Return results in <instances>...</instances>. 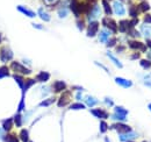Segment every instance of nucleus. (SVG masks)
Segmentation results:
<instances>
[{"instance_id":"f257e3e1","label":"nucleus","mask_w":151,"mask_h":142,"mask_svg":"<svg viewBox=\"0 0 151 142\" xmlns=\"http://www.w3.org/2000/svg\"><path fill=\"white\" fill-rule=\"evenodd\" d=\"M114 115L112 117L114 120H121V121H126V117L128 114V111L126 108L121 106H116L114 109Z\"/></svg>"},{"instance_id":"f03ea898","label":"nucleus","mask_w":151,"mask_h":142,"mask_svg":"<svg viewBox=\"0 0 151 142\" xmlns=\"http://www.w3.org/2000/svg\"><path fill=\"white\" fill-rule=\"evenodd\" d=\"M13 56H14L13 51L8 47H2L1 48V50H0V59H1V62L6 63V62L11 61L13 58Z\"/></svg>"},{"instance_id":"7ed1b4c3","label":"nucleus","mask_w":151,"mask_h":142,"mask_svg":"<svg viewBox=\"0 0 151 142\" xmlns=\"http://www.w3.org/2000/svg\"><path fill=\"white\" fill-rule=\"evenodd\" d=\"M11 68L15 71V72H19V73H21V75H29V73L32 72L30 69H27L24 65L20 64L19 62H12Z\"/></svg>"},{"instance_id":"20e7f679","label":"nucleus","mask_w":151,"mask_h":142,"mask_svg":"<svg viewBox=\"0 0 151 142\" xmlns=\"http://www.w3.org/2000/svg\"><path fill=\"white\" fill-rule=\"evenodd\" d=\"M102 25L106 27V28H108L111 32H113V33H116L117 32V25H116V22L114 21L113 19L111 18H105L102 19Z\"/></svg>"},{"instance_id":"39448f33","label":"nucleus","mask_w":151,"mask_h":142,"mask_svg":"<svg viewBox=\"0 0 151 142\" xmlns=\"http://www.w3.org/2000/svg\"><path fill=\"white\" fill-rule=\"evenodd\" d=\"M70 99H71V93L69 91H65L58 99V107H64L66 106L69 103H70Z\"/></svg>"},{"instance_id":"423d86ee","label":"nucleus","mask_w":151,"mask_h":142,"mask_svg":"<svg viewBox=\"0 0 151 142\" xmlns=\"http://www.w3.org/2000/svg\"><path fill=\"white\" fill-rule=\"evenodd\" d=\"M113 12L116 15H119V17H123L126 14V8H124V6L120 1H114Z\"/></svg>"},{"instance_id":"0eeeda50","label":"nucleus","mask_w":151,"mask_h":142,"mask_svg":"<svg viewBox=\"0 0 151 142\" xmlns=\"http://www.w3.org/2000/svg\"><path fill=\"white\" fill-rule=\"evenodd\" d=\"M99 29V22L98 21H90V25L87 27V36L88 37H93L95 36L96 32Z\"/></svg>"},{"instance_id":"6e6552de","label":"nucleus","mask_w":151,"mask_h":142,"mask_svg":"<svg viewBox=\"0 0 151 142\" xmlns=\"http://www.w3.org/2000/svg\"><path fill=\"white\" fill-rule=\"evenodd\" d=\"M112 128L115 129L116 132H119L120 134H123V133H128V132H132V127L128 126V125H124V124H114L112 126Z\"/></svg>"},{"instance_id":"1a4fd4ad","label":"nucleus","mask_w":151,"mask_h":142,"mask_svg":"<svg viewBox=\"0 0 151 142\" xmlns=\"http://www.w3.org/2000/svg\"><path fill=\"white\" fill-rule=\"evenodd\" d=\"M100 14H101L100 7L98 5H94L93 7H91V9L88 12V19H90V21H94V19L99 18Z\"/></svg>"},{"instance_id":"9d476101","label":"nucleus","mask_w":151,"mask_h":142,"mask_svg":"<svg viewBox=\"0 0 151 142\" xmlns=\"http://www.w3.org/2000/svg\"><path fill=\"white\" fill-rule=\"evenodd\" d=\"M132 28V27L130 26V21H128V20H121L119 23V30L122 33H126V32L130 30Z\"/></svg>"},{"instance_id":"9b49d317","label":"nucleus","mask_w":151,"mask_h":142,"mask_svg":"<svg viewBox=\"0 0 151 142\" xmlns=\"http://www.w3.org/2000/svg\"><path fill=\"white\" fill-rule=\"evenodd\" d=\"M115 82L117 85L122 86V88H132V80H128V79H124V78H120V77H116L115 78Z\"/></svg>"},{"instance_id":"f8f14e48","label":"nucleus","mask_w":151,"mask_h":142,"mask_svg":"<svg viewBox=\"0 0 151 142\" xmlns=\"http://www.w3.org/2000/svg\"><path fill=\"white\" fill-rule=\"evenodd\" d=\"M129 47L134 49V50H142V51H145L147 48L143 43L138 42V41H129Z\"/></svg>"},{"instance_id":"ddd939ff","label":"nucleus","mask_w":151,"mask_h":142,"mask_svg":"<svg viewBox=\"0 0 151 142\" xmlns=\"http://www.w3.org/2000/svg\"><path fill=\"white\" fill-rule=\"evenodd\" d=\"M17 8H18V11H19V12L23 13V14H24V15H27L28 18H35V15H36V14H35V13H34L32 9H29V8L24 7V6H21V5H19Z\"/></svg>"},{"instance_id":"4468645a","label":"nucleus","mask_w":151,"mask_h":142,"mask_svg":"<svg viewBox=\"0 0 151 142\" xmlns=\"http://www.w3.org/2000/svg\"><path fill=\"white\" fill-rule=\"evenodd\" d=\"M70 8L75 13V15L78 18L80 15V8H79V1L78 0H71L70 2Z\"/></svg>"},{"instance_id":"2eb2a0df","label":"nucleus","mask_w":151,"mask_h":142,"mask_svg":"<svg viewBox=\"0 0 151 142\" xmlns=\"http://www.w3.org/2000/svg\"><path fill=\"white\" fill-rule=\"evenodd\" d=\"M91 113L99 119H107L108 118V113L105 112L104 109H91Z\"/></svg>"},{"instance_id":"dca6fc26","label":"nucleus","mask_w":151,"mask_h":142,"mask_svg":"<svg viewBox=\"0 0 151 142\" xmlns=\"http://www.w3.org/2000/svg\"><path fill=\"white\" fill-rule=\"evenodd\" d=\"M109 35H111V32L107 30V29H102L99 34V41L102 42V43H106L108 40H109Z\"/></svg>"},{"instance_id":"f3484780","label":"nucleus","mask_w":151,"mask_h":142,"mask_svg":"<svg viewBox=\"0 0 151 142\" xmlns=\"http://www.w3.org/2000/svg\"><path fill=\"white\" fill-rule=\"evenodd\" d=\"M135 138H137V134L136 133H134V132H128V133H123V134H120V140L121 141H128V140H130V139H135Z\"/></svg>"},{"instance_id":"a211bd4d","label":"nucleus","mask_w":151,"mask_h":142,"mask_svg":"<svg viewBox=\"0 0 151 142\" xmlns=\"http://www.w3.org/2000/svg\"><path fill=\"white\" fill-rule=\"evenodd\" d=\"M50 78V73L49 72H45V71H42L40 72L37 76H36V80L41 82V83H44V82H48Z\"/></svg>"},{"instance_id":"6ab92c4d","label":"nucleus","mask_w":151,"mask_h":142,"mask_svg":"<svg viewBox=\"0 0 151 142\" xmlns=\"http://www.w3.org/2000/svg\"><path fill=\"white\" fill-rule=\"evenodd\" d=\"M66 88V84L64 83V82H62V80H57L54 83V91L56 92V93H59V92H62L63 90H65Z\"/></svg>"},{"instance_id":"aec40b11","label":"nucleus","mask_w":151,"mask_h":142,"mask_svg":"<svg viewBox=\"0 0 151 142\" xmlns=\"http://www.w3.org/2000/svg\"><path fill=\"white\" fill-rule=\"evenodd\" d=\"M13 119L12 118H9V119H6V120H4L2 121V129L5 130V132H9L11 129H12V126H13Z\"/></svg>"},{"instance_id":"412c9836","label":"nucleus","mask_w":151,"mask_h":142,"mask_svg":"<svg viewBox=\"0 0 151 142\" xmlns=\"http://www.w3.org/2000/svg\"><path fill=\"white\" fill-rule=\"evenodd\" d=\"M85 103H86V105L88 107H93L99 103V100L96 98H94V97H92V96H87L85 98Z\"/></svg>"},{"instance_id":"4be33fe9","label":"nucleus","mask_w":151,"mask_h":142,"mask_svg":"<svg viewBox=\"0 0 151 142\" xmlns=\"http://www.w3.org/2000/svg\"><path fill=\"white\" fill-rule=\"evenodd\" d=\"M37 13H38V17L42 19L43 21H45V22H49L50 21V19H51L50 18V14H48L43 8H38Z\"/></svg>"},{"instance_id":"5701e85b","label":"nucleus","mask_w":151,"mask_h":142,"mask_svg":"<svg viewBox=\"0 0 151 142\" xmlns=\"http://www.w3.org/2000/svg\"><path fill=\"white\" fill-rule=\"evenodd\" d=\"M102 6H104V11H105V13H106L107 15H111V14L113 13L112 7L109 6V2H108L107 0H102Z\"/></svg>"},{"instance_id":"b1692460","label":"nucleus","mask_w":151,"mask_h":142,"mask_svg":"<svg viewBox=\"0 0 151 142\" xmlns=\"http://www.w3.org/2000/svg\"><path fill=\"white\" fill-rule=\"evenodd\" d=\"M35 82H36V80H35V79H32V78H28L27 80H24V88L22 90V91H23V94H24V92H26L27 90L29 89V88H32V86L35 84Z\"/></svg>"},{"instance_id":"393cba45","label":"nucleus","mask_w":151,"mask_h":142,"mask_svg":"<svg viewBox=\"0 0 151 142\" xmlns=\"http://www.w3.org/2000/svg\"><path fill=\"white\" fill-rule=\"evenodd\" d=\"M20 139L22 142H28L29 141V133L27 129H22L20 132Z\"/></svg>"},{"instance_id":"a878e982","label":"nucleus","mask_w":151,"mask_h":142,"mask_svg":"<svg viewBox=\"0 0 151 142\" xmlns=\"http://www.w3.org/2000/svg\"><path fill=\"white\" fill-rule=\"evenodd\" d=\"M107 56L109 57V59H112V62H113V63L115 64V65H116V67H117V68H120V69H121V68L123 67V65H122V63H121V62H120V61H119V59H117V58L114 56L113 54L107 53Z\"/></svg>"},{"instance_id":"bb28decb","label":"nucleus","mask_w":151,"mask_h":142,"mask_svg":"<svg viewBox=\"0 0 151 142\" xmlns=\"http://www.w3.org/2000/svg\"><path fill=\"white\" fill-rule=\"evenodd\" d=\"M137 8H138L141 12H148V11L150 9V5H149L147 1H142V2L137 6Z\"/></svg>"},{"instance_id":"cd10ccee","label":"nucleus","mask_w":151,"mask_h":142,"mask_svg":"<svg viewBox=\"0 0 151 142\" xmlns=\"http://www.w3.org/2000/svg\"><path fill=\"white\" fill-rule=\"evenodd\" d=\"M9 69L6 67V65H4V67H1L0 68V79L1 78H5V77H9Z\"/></svg>"},{"instance_id":"c85d7f7f","label":"nucleus","mask_w":151,"mask_h":142,"mask_svg":"<svg viewBox=\"0 0 151 142\" xmlns=\"http://www.w3.org/2000/svg\"><path fill=\"white\" fill-rule=\"evenodd\" d=\"M13 78H14V80L18 83V85H19L20 89L23 90V88H24V79H23L21 76H17V75H14Z\"/></svg>"},{"instance_id":"c756f323","label":"nucleus","mask_w":151,"mask_h":142,"mask_svg":"<svg viewBox=\"0 0 151 142\" xmlns=\"http://www.w3.org/2000/svg\"><path fill=\"white\" fill-rule=\"evenodd\" d=\"M141 29H142V33H143V35L145 36V37H151V27L143 25Z\"/></svg>"},{"instance_id":"7c9ffc66","label":"nucleus","mask_w":151,"mask_h":142,"mask_svg":"<svg viewBox=\"0 0 151 142\" xmlns=\"http://www.w3.org/2000/svg\"><path fill=\"white\" fill-rule=\"evenodd\" d=\"M68 14H69V9H68L66 7H62V8L58 9V17H59V18H62V19L65 18Z\"/></svg>"},{"instance_id":"2f4dec72","label":"nucleus","mask_w":151,"mask_h":142,"mask_svg":"<svg viewBox=\"0 0 151 142\" xmlns=\"http://www.w3.org/2000/svg\"><path fill=\"white\" fill-rule=\"evenodd\" d=\"M4 141L5 142H19V140H18V138H17L15 135L8 134V135H6V136L4 138Z\"/></svg>"},{"instance_id":"473e14b6","label":"nucleus","mask_w":151,"mask_h":142,"mask_svg":"<svg viewBox=\"0 0 151 142\" xmlns=\"http://www.w3.org/2000/svg\"><path fill=\"white\" fill-rule=\"evenodd\" d=\"M139 64H141V67L143 69H150L151 68V62L149 59H141Z\"/></svg>"},{"instance_id":"72a5a7b5","label":"nucleus","mask_w":151,"mask_h":142,"mask_svg":"<svg viewBox=\"0 0 151 142\" xmlns=\"http://www.w3.org/2000/svg\"><path fill=\"white\" fill-rule=\"evenodd\" d=\"M129 14H130V17L132 18H137V15H138V11H137V6H132L130 8H129Z\"/></svg>"},{"instance_id":"f704fd0d","label":"nucleus","mask_w":151,"mask_h":142,"mask_svg":"<svg viewBox=\"0 0 151 142\" xmlns=\"http://www.w3.org/2000/svg\"><path fill=\"white\" fill-rule=\"evenodd\" d=\"M13 120H14L15 125H17L18 127H20V126L22 125V117H21V113L18 112V113L15 114V117H14V119H13Z\"/></svg>"},{"instance_id":"c9c22d12","label":"nucleus","mask_w":151,"mask_h":142,"mask_svg":"<svg viewBox=\"0 0 151 142\" xmlns=\"http://www.w3.org/2000/svg\"><path fill=\"white\" fill-rule=\"evenodd\" d=\"M55 101V98H50V99H47V100H44V101H42L41 104H40V106L41 107H47V106H50L52 103Z\"/></svg>"},{"instance_id":"e433bc0d","label":"nucleus","mask_w":151,"mask_h":142,"mask_svg":"<svg viewBox=\"0 0 151 142\" xmlns=\"http://www.w3.org/2000/svg\"><path fill=\"white\" fill-rule=\"evenodd\" d=\"M84 108H85V105H83L81 103H76L70 106V109H84Z\"/></svg>"},{"instance_id":"4c0bfd02","label":"nucleus","mask_w":151,"mask_h":142,"mask_svg":"<svg viewBox=\"0 0 151 142\" xmlns=\"http://www.w3.org/2000/svg\"><path fill=\"white\" fill-rule=\"evenodd\" d=\"M108 129V125L106 124V121H101L100 122V132L101 133H106Z\"/></svg>"},{"instance_id":"58836bf2","label":"nucleus","mask_w":151,"mask_h":142,"mask_svg":"<svg viewBox=\"0 0 151 142\" xmlns=\"http://www.w3.org/2000/svg\"><path fill=\"white\" fill-rule=\"evenodd\" d=\"M115 44H116V38H115V37H113V38H111V40L107 41V47H108V48H112Z\"/></svg>"},{"instance_id":"ea45409f","label":"nucleus","mask_w":151,"mask_h":142,"mask_svg":"<svg viewBox=\"0 0 151 142\" xmlns=\"http://www.w3.org/2000/svg\"><path fill=\"white\" fill-rule=\"evenodd\" d=\"M58 1H59V0H43V2H44L47 6H54Z\"/></svg>"},{"instance_id":"a19ab883","label":"nucleus","mask_w":151,"mask_h":142,"mask_svg":"<svg viewBox=\"0 0 151 142\" xmlns=\"http://www.w3.org/2000/svg\"><path fill=\"white\" fill-rule=\"evenodd\" d=\"M129 35L134 36V37H139V33H138L137 30H135L134 28H132V29L129 30Z\"/></svg>"},{"instance_id":"79ce46f5","label":"nucleus","mask_w":151,"mask_h":142,"mask_svg":"<svg viewBox=\"0 0 151 142\" xmlns=\"http://www.w3.org/2000/svg\"><path fill=\"white\" fill-rule=\"evenodd\" d=\"M77 26H78V28H79V30H83L84 29V21H80V20H78L77 21Z\"/></svg>"},{"instance_id":"37998d69","label":"nucleus","mask_w":151,"mask_h":142,"mask_svg":"<svg viewBox=\"0 0 151 142\" xmlns=\"http://www.w3.org/2000/svg\"><path fill=\"white\" fill-rule=\"evenodd\" d=\"M105 101H106V104L108 105V106H113V100L112 99H109V98H105Z\"/></svg>"},{"instance_id":"c03bdc74","label":"nucleus","mask_w":151,"mask_h":142,"mask_svg":"<svg viewBox=\"0 0 151 142\" xmlns=\"http://www.w3.org/2000/svg\"><path fill=\"white\" fill-rule=\"evenodd\" d=\"M144 83H145V85H147V86L151 88V80L149 79V77H145V82H144Z\"/></svg>"},{"instance_id":"a18cd8bd","label":"nucleus","mask_w":151,"mask_h":142,"mask_svg":"<svg viewBox=\"0 0 151 142\" xmlns=\"http://www.w3.org/2000/svg\"><path fill=\"white\" fill-rule=\"evenodd\" d=\"M144 21H145L147 23H151V15H145V17H144Z\"/></svg>"},{"instance_id":"49530a36","label":"nucleus","mask_w":151,"mask_h":142,"mask_svg":"<svg viewBox=\"0 0 151 142\" xmlns=\"http://www.w3.org/2000/svg\"><path fill=\"white\" fill-rule=\"evenodd\" d=\"M95 64H96L98 67H100V68H102V69H104V70L106 71V72H109V71H108V69H107V68H105V67H104L102 64H100V63H98V62H95Z\"/></svg>"},{"instance_id":"de8ad7c7","label":"nucleus","mask_w":151,"mask_h":142,"mask_svg":"<svg viewBox=\"0 0 151 142\" xmlns=\"http://www.w3.org/2000/svg\"><path fill=\"white\" fill-rule=\"evenodd\" d=\"M33 27H35L36 29H43V27L41 25H38V23H33Z\"/></svg>"},{"instance_id":"09e8293b","label":"nucleus","mask_w":151,"mask_h":142,"mask_svg":"<svg viewBox=\"0 0 151 142\" xmlns=\"http://www.w3.org/2000/svg\"><path fill=\"white\" fill-rule=\"evenodd\" d=\"M76 98H77L78 100H80V99L83 98V94H81V92H78V93L76 94Z\"/></svg>"},{"instance_id":"8fccbe9b","label":"nucleus","mask_w":151,"mask_h":142,"mask_svg":"<svg viewBox=\"0 0 151 142\" xmlns=\"http://www.w3.org/2000/svg\"><path fill=\"white\" fill-rule=\"evenodd\" d=\"M147 46L151 49V40H148V41H147Z\"/></svg>"},{"instance_id":"3c124183","label":"nucleus","mask_w":151,"mask_h":142,"mask_svg":"<svg viewBox=\"0 0 151 142\" xmlns=\"http://www.w3.org/2000/svg\"><path fill=\"white\" fill-rule=\"evenodd\" d=\"M2 133H4V130H1V129H0V139L4 141V135H2Z\"/></svg>"},{"instance_id":"603ef678","label":"nucleus","mask_w":151,"mask_h":142,"mask_svg":"<svg viewBox=\"0 0 151 142\" xmlns=\"http://www.w3.org/2000/svg\"><path fill=\"white\" fill-rule=\"evenodd\" d=\"M132 58V59H136V58H138V54H134Z\"/></svg>"},{"instance_id":"864d4df0","label":"nucleus","mask_w":151,"mask_h":142,"mask_svg":"<svg viewBox=\"0 0 151 142\" xmlns=\"http://www.w3.org/2000/svg\"><path fill=\"white\" fill-rule=\"evenodd\" d=\"M148 55H149V58H150V59H151V51H150V53H149V54H148Z\"/></svg>"},{"instance_id":"5fc2aeb1","label":"nucleus","mask_w":151,"mask_h":142,"mask_svg":"<svg viewBox=\"0 0 151 142\" xmlns=\"http://www.w3.org/2000/svg\"><path fill=\"white\" fill-rule=\"evenodd\" d=\"M148 107H149V109L151 111V104H149V106H148Z\"/></svg>"},{"instance_id":"6e6d98bb","label":"nucleus","mask_w":151,"mask_h":142,"mask_svg":"<svg viewBox=\"0 0 151 142\" xmlns=\"http://www.w3.org/2000/svg\"><path fill=\"white\" fill-rule=\"evenodd\" d=\"M105 140H106V142H109V141H108V139H107V138H106V139H105Z\"/></svg>"},{"instance_id":"4d7b16f0","label":"nucleus","mask_w":151,"mask_h":142,"mask_svg":"<svg viewBox=\"0 0 151 142\" xmlns=\"http://www.w3.org/2000/svg\"><path fill=\"white\" fill-rule=\"evenodd\" d=\"M121 1H129V0H121Z\"/></svg>"},{"instance_id":"13d9d810","label":"nucleus","mask_w":151,"mask_h":142,"mask_svg":"<svg viewBox=\"0 0 151 142\" xmlns=\"http://www.w3.org/2000/svg\"><path fill=\"white\" fill-rule=\"evenodd\" d=\"M0 42H1V35H0Z\"/></svg>"},{"instance_id":"bf43d9fd","label":"nucleus","mask_w":151,"mask_h":142,"mask_svg":"<svg viewBox=\"0 0 151 142\" xmlns=\"http://www.w3.org/2000/svg\"><path fill=\"white\" fill-rule=\"evenodd\" d=\"M128 142H132V141H128Z\"/></svg>"},{"instance_id":"052dcab7","label":"nucleus","mask_w":151,"mask_h":142,"mask_svg":"<svg viewBox=\"0 0 151 142\" xmlns=\"http://www.w3.org/2000/svg\"><path fill=\"white\" fill-rule=\"evenodd\" d=\"M143 142H145V141H143Z\"/></svg>"}]
</instances>
